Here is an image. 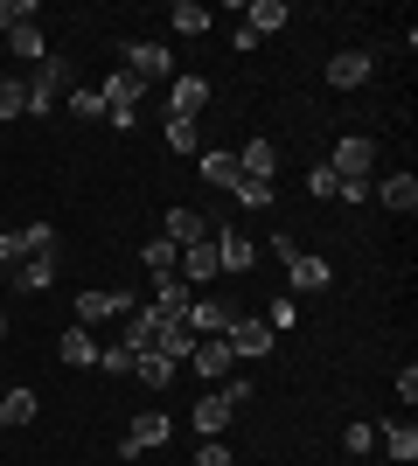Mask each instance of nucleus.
<instances>
[{"instance_id":"f257e3e1","label":"nucleus","mask_w":418,"mask_h":466,"mask_svg":"<svg viewBox=\"0 0 418 466\" xmlns=\"http://www.w3.org/2000/svg\"><path fill=\"white\" fill-rule=\"evenodd\" d=\"M98 97H105V126H112V133H133V118H139V97H147V84H139L133 70H119V77H105V84H98Z\"/></svg>"},{"instance_id":"f03ea898","label":"nucleus","mask_w":418,"mask_h":466,"mask_svg":"<svg viewBox=\"0 0 418 466\" xmlns=\"http://www.w3.org/2000/svg\"><path fill=\"white\" fill-rule=\"evenodd\" d=\"M21 91H28V118H42V112H56V97L70 91V63H63V56L36 63V70H28V77H21Z\"/></svg>"},{"instance_id":"7ed1b4c3","label":"nucleus","mask_w":418,"mask_h":466,"mask_svg":"<svg viewBox=\"0 0 418 466\" xmlns=\"http://www.w3.org/2000/svg\"><path fill=\"white\" fill-rule=\"evenodd\" d=\"M328 167H335L342 181H370V175H377V139H370V133H342L335 154H328Z\"/></svg>"},{"instance_id":"20e7f679","label":"nucleus","mask_w":418,"mask_h":466,"mask_svg":"<svg viewBox=\"0 0 418 466\" xmlns=\"http://www.w3.org/2000/svg\"><path fill=\"white\" fill-rule=\"evenodd\" d=\"M42 251H56V230H49V223H21V230L0 237V272H15V265H28V258H42Z\"/></svg>"},{"instance_id":"39448f33","label":"nucleus","mask_w":418,"mask_h":466,"mask_svg":"<svg viewBox=\"0 0 418 466\" xmlns=\"http://www.w3.org/2000/svg\"><path fill=\"white\" fill-rule=\"evenodd\" d=\"M202 105H209V77H196V70L168 77V118H196Z\"/></svg>"},{"instance_id":"423d86ee","label":"nucleus","mask_w":418,"mask_h":466,"mask_svg":"<svg viewBox=\"0 0 418 466\" xmlns=\"http://www.w3.org/2000/svg\"><path fill=\"white\" fill-rule=\"evenodd\" d=\"M370 70H377V56H370V49H342V56H328V84H335V91H362V84H370Z\"/></svg>"},{"instance_id":"0eeeda50","label":"nucleus","mask_w":418,"mask_h":466,"mask_svg":"<svg viewBox=\"0 0 418 466\" xmlns=\"http://www.w3.org/2000/svg\"><path fill=\"white\" fill-rule=\"evenodd\" d=\"M126 70H133L139 84H154V77H175V56H168L160 42H126Z\"/></svg>"},{"instance_id":"6e6552de","label":"nucleus","mask_w":418,"mask_h":466,"mask_svg":"<svg viewBox=\"0 0 418 466\" xmlns=\"http://www.w3.org/2000/svg\"><path fill=\"white\" fill-rule=\"evenodd\" d=\"M209 244H217L223 272H251V265H259V244H251L244 230H209Z\"/></svg>"},{"instance_id":"1a4fd4ad","label":"nucleus","mask_w":418,"mask_h":466,"mask_svg":"<svg viewBox=\"0 0 418 466\" xmlns=\"http://www.w3.org/2000/svg\"><path fill=\"white\" fill-rule=\"evenodd\" d=\"M160 439H168V418H160V410H139L133 425H126V439H119V452L126 460H139V452H154Z\"/></svg>"},{"instance_id":"9d476101","label":"nucleus","mask_w":418,"mask_h":466,"mask_svg":"<svg viewBox=\"0 0 418 466\" xmlns=\"http://www.w3.org/2000/svg\"><path fill=\"white\" fill-rule=\"evenodd\" d=\"M223 341H230V355H272V349H279V334L265 328V320H230V328H223Z\"/></svg>"},{"instance_id":"9b49d317","label":"nucleus","mask_w":418,"mask_h":466,"mask_svg":"<svg viewBox=\"0 0 418 466\" xmlns=\"http://www.w3.org/2000/svg\"><path fill=\"white\" fill-rule=\"evenodd\" d=\"M181 320H189V334H196V341H209V334H223L238 313L223 307V299H189V313H181Z\"/></svg>"},{"instance_id":"f8f14e48","label":"nucleus","mask_w":418,"mask_h":466,"mask_svg":"<svg viewBox=\"0 0 418 466\" xmlns=\"http://www.w3.org/2000/svg\"><path fill=\"white\" fill-rule=\"evenodd\" d=\"M238 21H244V28H251V35L265 42V35H279V28L293 21V7H286V0H251V7H244Z\"/></svg>"},{"instance_id":"ddd939ff","label":"nucleus","mask_w":418,"mask_h":466,"mask_svg":"<svg viewBox=\"0 0 418 466\" xmlns=\"http://www.w3.org/2000/svg\"><path fill=\"white\" fill-rule=\"evenodd\" d=\"M112 313H126V292H105V286L77 292V328H98V320H112Z\"/></svg>"},{"instance_id":"4468645a","label":"nucleus","mask_w":418,"mask_h":466,"mask_svg":"<svg viewBox=\"0 0 418 466\" xmlns=\"http://www.w3.org/2000/svg\"><path fill=\"white\" fill-rule=\"evenodd\" d=\"M286 279H293V292H321L335 272H328V258H314V251H293V258H286Z\"/></svg>"},{"instance_id":"2eb2a0df","label":"nucleus","mask_w":418,"mask_h":466,"mask_svg":"<svg viewBox=\"0 0 418 466\" xmlns=\"http://www.w3.org/2000/svg\"><path fill=\"white\" fill-rule=\"evenodd\" d=\"M189 362H196V370L209 376V383H223V376H230V362H238V355H230V341H223V334H209V341H196V355H189Z\"/></svg>"},{"instance_id":"dca6fc26","label":"nucleus","mask_w":418,"mask_h":466,"mask_svg":"<svg viewBox=\"0 0 418 466\" xmlns=\"http://www.w3.org/2000/svg\"><path fill=\"white\" fill-rule=\"evenodd\" d=\"M189 299H196V292L181 286V279H154V299H147V313H160V320H181V313H189Z\"/></svg>"},{"instance_id":"f3484780","label":"nucleus","mask_w":418,"mask_h":466,"mask_svg":"<svg viewBox=\"0 0 418 466\" xmlns=\"http://www.w3.org/2000/svg\"><path fill=\"white\" fill-rule=\"evenodd\" d=\"M154 355H168L181 370V355H196V334H189V320H160L154 328Z\"/></svg>"},{"instance_id":"a211bd4d","label":"nucleus","mask_w":418,"mask_h":466,"mask_svg":"<svg viewBox=\"0 0 418 466\" xmlns=\"http://www.w3.org/2000/svg\"><path fill=\"white\" fill-rule=\"evenodd\" d=\"M15 292H49L56 286V251H42V258H28V265H15Z\"/></svg>"},{"instance_id":"6ab92c4d","label":"nucleus","mask_w":418,"mask_h":466,"mask_svg":"<svg viewBox=\"0 0 418 466\" xmlns=\"http://www.w3.org/2000/svg\"><path fill=\"white\" fill-rule=\"evenodd\" d=\"M377 446L391 452L398 466H412V460H418V431L404 425V418H391V425H377Z\"/></svg>"},{"instance_id":"aec40b11","label":"nucleus","mask_w":418,"mask_h":466,"mask_svg":"<svg viewBox=\"0 0 418 466\" xmlns=\"http://www.w3.org/2000/svg\"><path fill=\"white\" fill-rule=\"evenodd\" d=\"M139 265H147V279H175L181 244H168V237H147V244H139Z\"/></svg>"},{"instance_id":"412c9836","label":"nucleus","mask_w":418,"mask_h":466,"mask_svg":"<svg viewBox=\"0 0 418 466\" xmlns=\"http://www.w3.org/2000/svg\"><path fill=\"white\" fill-rule=\"evenodd\" d=\"M160 237H168V244H181V251H189V244H202V237H209V223H202L196 209H168V223H160Z\"/></svg>"},{"instance_id":"4be33fe9","label":"nucleus","mask_w":418,"mask_h":466,"mask_svg":"<svg viewBox=\"0 0 418 466\" xmlns=\"http://www.w3.org/2000/svg\"><path fill=\"white\" fill-rule=\"evenodd\" d=\"M272 167H279V147H272V139H244L238 175H251V181H272Z\"/></svg>"},{"instance_id":"5701e85b","label":"nucleus","mask_w":418,"mask_h":466,"mask_svg":"<svg viewBox=\"0 0 418 466\" xmlns=\"http://www.w3.org/2000/svg\"><path fill=\"white\" fill-rule=\"evenodd\" d=\"M370 195H383V209L412 216V209H418V175H391V181H383V188H370Z\"/></svg>"},{"instance_id":"b1692460","label":"nucleus","mask_w":418,"mask_h":466,"mask_svg":"<svg viewBox=\"0 0 418 466\" xmlns=\"http://www.w3.org/2000/svg\"><path fill=\"white\" fill-rule=\"evenodd\" d=\"M196 160H202V181H209V188H238V154L209 147V154H196Z\"/></svg>"},{"instance_id":"393cba45","label":"nucleus","mask_w":418,"mask_h":466,"mask_svg":"<svg viewBox=\"0 0 418 466\" xmlns=\"http://www.w3.org/2000/svg\"><path fill=\"white\" fill-rule=\"evenodd\" d=\"M154 328H160V313H147V307H133V313H126V341H119V349H133V355H147V349H154Z\"/></svg>"},{"instance_id":"a878e982","label":"nucleus","mask_w":418,"mask_h":466,"mask_svg":"<svg viewBox=\"0 0 418 466\" xmlns=\"http://www.w3.org/2000/svg\"><path fill=\"white\" fill-rule=\"evenodd\" d=\"M7 42H15V56H21V63H49V42H42V28H36V21L7 28Z\"/></svg>"},{"instance_id":"bb28decb","label":"nucleus","mask_w":418,"mask_h":466,"mask_svg":"<svg viewBox=\"0 0 418 466\" xmlns=\"http://www.w3.org/2000/svg\"><path fill=\"white\" fill-rule=\"evenodd\" d=\"M133 376H139V383H147V390H168V383H175V362L147 349V355H133Z\"/></svg>"},{"instance_id":"cd10ccee","label":"nucleus","mask_w":418,"mask_h":466,"mask_svg":"<svg viewBox=\"0 0 418 466\" xmlns=\"http://www.w3.org/2000/svg\"><path fill=\"white\" fill-rule=\"evenodd\" d=\"M28 418H36V390H7V397H0V431L28 425Z\"/></svg>"},{"instance_id":"c85d7f7f","label":"nucleus","mask_w":418,"mask_h":466,"mask_svg":"<svg viewBox=\"0 0 418 466\" xmlns=\"http://www.w3.org/2000/svg\"><path fill=\"white\" fill-rule=\"evenodd\" d=\"M63 362H70V370H77V362H98V341H91V328H77V320L63 328Z\"/></svg>"},{"instance_id":"c756f323","label":"nucleus","mask_w":418,"mask_h":466,"mask_svg":"<svg viewBox=\"0 0 418 466\" xmlns=\"http://www.w3.org/2000/svg\"><path fill=\"white\" fill-rule=\"evenodd\" d=\"M168 154H202V133H196V118H168Z\"/></svg>"},{"instance_id":"7c9ffc66","label":"nucleus","mask_w":418,"mask_h":466,"mask_svg":"<svg viewBox=\"0 0 418 466\" xmlns=\"http://www.w3.org/2000/svg\"><path fill=\"white\" fill-rule=\"evenodd\" d=\"M209 21H217V15H209L202 0H175V28H181V35H202Z\"/></svg>"},{"instance_id":"2f4dec72","label":"nucleus","mask_w":418,"mask_h":466,"mask_svg":"<svg viewBox=\"0 0 418 466\" xmlns=\"http://www.w3.org/2000/svg\"><path fill=\"white\" fill-rule=\"evenodd\" d=\"M230 195H238V202H244V209H272V181H251V175H238V188H230Z\"/></svg>"},{"instance_id":"473e14b6","label":"nucleus","mask_w":418,"mask_h":466,"mask_svg":"<svg viewBox=\"0 0 418 466\" xmlns=\"http://www.w3.org/2000/svg\"><path fill=\"white\" fill-rule=\"evenodd\" d=\"M0 118H28V91H21V77H0Z\"/></svg>"},{"instance_id":"72a5a7b5","label":"nucleus","mask_w":418,"mask_h":466,"mask_svg":"<svg viewBox=\"0 0 418 466\" xmlns=\"http://www.w3.org/2000/svg\"><path fill=\"white\" fill-rule=\"evenodd\" d=\"M307 195H321V202H335V195H342V175L328 167V160H321L314 175H307Z\"/></svg>"},{"instance_id":"f704fd0d","label":"nucleus","mask_w":418,"mask_h":466,"mask_svg":"<svg viewBox=\"0 0 418 466\" xmlns=\"http://www.w3.org/2000/svg\"><path fill=\"white\" fill-rule=\"evenodd\" d=\"M21 21H36V0H0V35L21 28Z\"/></svg>"},{"instance_id":"c9c22d12","label":"nucleus","mask_w":418,"mask_h":466,"mask_svg":"<svg viewBox=\"0 0 418 466\" xmlns=\"http://www.w3.org/2000/svg\"><path fill=\"white\" fill-rule=\"evenodd\" d=\"M70 112H77V118H105V97L84 84V91H70Z\"/></svg>"},{"instance_id":"e433bc0d","label":"nucleus","mask_w":418,"mask_h":466,"mask_svg":"<svg viewBox=\"0 0 418 466\" xmlns=\"http://www.w3.org/2000/svg\"><path fill=\"white\" fill-rule=\"evenodd\" d=\"M98 370L105 376H133V349H98Z\"/></svg>"},{"instance_id":"4c0bfd02","label":"nucleus","mask_w":418,"mask_h":466,"mask_svg":"<svg viewBox=\"0 0 418 466\" xmlns=\"http://www.w3.org/2000/svg\"><path fill=\"white\" fill-rule=\"evenodd\" d=\"M293 299H272V307H265V328H272V334H286V328H293Z\"/></svg>"},{"instance_id":"58836bf2","label":"nucleus","mask_w":418,"mask_h":466,"mask_svg":"<svg viewBox=\"0 0 418 466\" xmlns=\"http://www.w3.org/2000/svg\"><path fill=\"white\" fill-rule=\"evenodd\" d=\"M196 466H238V460H230V446H223V439H202Z\"/></svg>"},{"instance_id":"ea45409f","label":"nucleus","mask_w":418,"mask_h":466,"mask_svg":"<svg viewBox=\"0 0 418 466\" xmlns=\"http://www.w3.org/2000/svg\"><path fill=\"white\" fill-rule=\"evenodd\" d=\"M349 452H377V425H349V439H342Z\"/></svg>"},{"instance_id":"a19ab883","label":"nucleus","mask_w":418,"mask_h":466,"mask_svg":"<svg viewBox=\"0 0 418 466\" xmlns=\"http://www.w3.org/2000/svg\"><path fill=\"white\" fill-rule=\"evenodd\" d=\"M398 397H404V404H418V370H412V362L398 370Z\"/></svg>"},{"instance_id":"79ce46f5","label":"nucleus","mask_w":418,"mask_h":466,"mask_svg":"<svg viewBox=\"0 0 418 466\" xmlns=\"http://www.w3.org/2000/svg\"><path fill=\"white\" fill-rule=\"evenodd\" d=\"M0 334H7V320H0Z\"/></svg>"}]
</instances>
